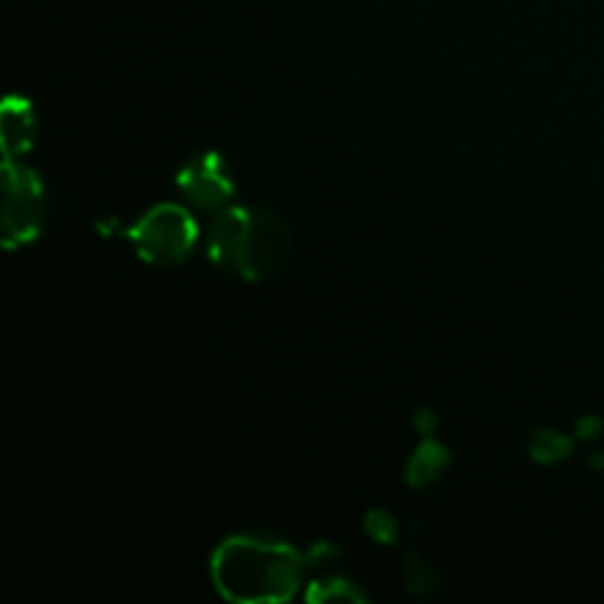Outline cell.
Returning <instances> with one entry per match:
<instances>
[{
    "label": "cell",
    "mask_w": 604,
    "mask_h": 604,
    "mask_svg": "<svg viewBox=\"0 0 604 604\" xmlns=\"http://www.w3.org/2000/svg\"><path fill=\"white\" fill-rule=\"evenodd\" d=\"M307 554L268 537V533H234L215 545L210 575L227 602L272 604L289 602L301 587Z\"/></svg>",
    "instance_id": "cell-1"
},
{
    "label": "cell",
    "mask_w": 604,
    "mask_h": 604,
    "mask_svg": "<svg viewBox=\"0 0 604 604\" xmlns=\"http://www.w3.org/2000/svg\"><path fill=\"white\" fill-rule=\"evenodd\" d=\"M292 230L266 206H222L206 230V256L225 275L263 284L287 263Z\"/></svg>",
    "instance_id": "cell-2"
},
{
    "label": "cell",
    "mask_w": 604,
    "mask_h": 604,
    "mask_svg": "<svg viewBox=\"0 0 604 604\" xmlns=\"http://www.w3.org/2000/svg\"><path fill=\"white\" fill-rule=\"evenodd\" d=\"M134 251L151 266H180L198 242V222L180 204H154L142 218L127 227Z\"/></svg>",
    "instance_id": "cell-3"
},
{
    "label": "cell",
    "mask_w": 604,
    "mask_h": 604,
    "mask_svg": "<svg viewBox=\"0 0 604 604\" xmlns=\"http://www.w3.org/2000/svg\"><path fill=\"white\" fill-rule=\"evenodd\" d=\"M3 248L15 251L39 236L48 213L41 177L24 160H3Z\"/></svg>",
    "instance_id": "cell-4"
},
{
    "label": "cell",
    "mask_w": 604,
    "mask_h": 604,
    "mask_svg": "<svg viewBox=\"0 0 604 604\" xmlns=\"http://www.w3.org/2000/svg\"><path fill=\"white\" fill-rule=\"evenodd\" d=\"M177 189L201 210H222L236 196V184L227 172L225 156L206 151L177 172Z\"/></svg>",
    "instance_id": "cell-5"
},
{
    "label": "cell",
    "mask_w": 604,
    "mask_h": 604,
    "mask_svg": "<svg viewBox=\"0 0 604 604\" xmlns=\"http://www.w3.org/2000/svg\"><path fill=\"white\" fill-rule=\"evenodd\" d=\"M36 139V115L27 98H12L0 113V144L3 160H21Z\"/></svg>",
    "instance_id": "cell-6"
},
{
    "label": "cell",
    "mask_w": 604,
    "mask_h": 604,
    "mask_svg": "<svg viewBox=\"0 0 604 604\" xmlns=\"http://www.w3.org/2000/svg\"><path fill=\"white\" fill-rule=\"evenodd\" d=\"M451 454L449 449H442L440 442L425 440L416 449V454L407 463V483L410 487H428V483L440 481L442 471L449 469Z\"/></svg>",
    "instance_id": "cell-7"
},
{
    "label": "cell",
    "mask_w": 604,
    "mask_h": 604,
    "mask_svg": "<svg viewBox=\"0 0 604 604\" xmlns=\"http://www.w3.org/2000/svg\"><path fill=\"white\" fill-rule=\"evenodd\" d=\"M307 602L313 604H322V602H357V604H366L369 602V595L363 593L354 581L349 578H318L313 584L307 587Z\"/></svg>",
    "instance_id": "cell-8"
},
{
    "label": "cell",
    "mask_w": 604,
    "mask_h": 604,
    "mask_svg": "<svg viewBox=\"0 0 604 604\" xmlns=\"http://www.w3.org/2000/svg\"><path fill=\"white\" fill-rule=\"evenodd\" d=\"M569 451H572V445L557 430H537L533 433L531 457L537 463H543V466H554L557 461H564Z\"/></svg>",
    "instance_id": "cell-9"
},
{
    "label": "cell",
    "mask_w": 604,
    "mask_h": 604,
    "mask_svg": "<svg viewBox=\"0 0 604 604\" xmlns=\"http://www.w3.org/2000/svg\"><path fill=\"white\" fill-rule=\"evenodd\" d=\"M404 578H407V587L413 595H428L440 587L437 572H430V566L416 552H410L404 557Z\"/></svg>",
    "instance_id": "cell-10"
},
{
    "label": "cell",
    "mask_w": 604,
    "mask_h": 604,
    "mask_svg": "<svg viewBox=\"0 0 604 604\" xmlns=\"http://www.w3.org/2000/svg\"><path fill=\"white\" fill-rule=\"evenodd\" d=\"M366 533H369L372 540H378V543L390 545L395 543V533H399V523H395V516L390 511H369L366 513Z\"/></svg>",
    "instance_id": "cell-11"
}]
</instances>
